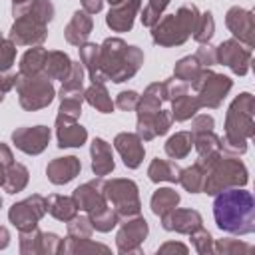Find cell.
<instances>
[{"label": "cell", "mask_w": 255, "mask_h": 255, "mask_svg": "<svg viewBox=\"0 0 255 255\" xmlns=\"http://www.w3.org/2000/svg\"><path fill=\"white\" fill-rule=\"evenodd\" d=\"M213 219L217 227L231 235L255 231V199L251 191L229 187L213 199Z\"/></svg>", "instance_id": "1"}]
</instances>
